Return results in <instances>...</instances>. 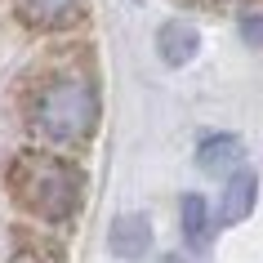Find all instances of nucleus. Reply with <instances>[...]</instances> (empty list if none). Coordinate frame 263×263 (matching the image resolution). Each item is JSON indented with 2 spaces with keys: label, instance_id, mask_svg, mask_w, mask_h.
Instances as JSON below:
<instances>
[{
  "label": "nucleus",
  "instance_id": "nucleus-1",
  "mask_svg": "<svg viewBox=\"0 0 263 263\" xmlns=\"http://www.w3.org/2000/svg\"><path fill=\"white\" fill-rule=\"evenodd\" d=\"M31 134L54 147H81L98 129V89L85 71H54L31 94Z\"/></svg>",
  "mask_w": 263,
  "mask_h": 263
},
{
  "label": "nucleus",
  "instance_id": "nucleus-5",
  "mask_svg": "<svg viewBox=\"0 0 263 263\" xmlns=\"http://www.w3.org/2000/svg\"><path fill=\"white\" fill-rule=\"evenodd\" d=\"M85 0H14V14L36 31H63L81 18Z\"/></svg>",
  "mask_w": 263,
  "mask_h": 263
},
{
  "label": "nucleus",
  "instance_id": "nucleus-2",
  "mask_svg": "<svg viewBox=\"0 0 263 263\" xmlns=\"http://www.w3.org/2000/svg\"><path fill=\"white\" fill-rule=\"evenodd\" d=\"M9 192L41 223H67L85 201V179H81V170L71 161H63L58 152L27 147L9 165Z\"/></svg>",
  "mask_w": 263,
  "mask_h": 263
},
{
  "label": "nucleus",
  "instance_id": "nucleus-10",
  "mask_svg": "<svg viewBox=\"0 0 263 263\" xmlns=\"http://www.w3.org/2000/svg\"><path fill=\"white\" fill-rule=\"evenodd\" d=\"M241 31H246L250 45H263V18H246V23H241Z\"/></svg>",
  "mask_w": 263,
  "mask_h": 263
},
{
  "label": "nucleus",
  "instance_id": "nucleus-9",
  "mask_svg": "<svg viewBox=\"0 0 263 263\" xmlns=\"http://www.w3.org/2000/svg\"><path fill=\"white\" fill-rule=\"evenodd\" d=\"M14 263H67V259H63V246H58V241L36 236V232H18Z\"/></svg>",
  "mask_w": 263,
  "mask_h": 263
},
{
  "label": "nucleus",
  "instance_id": "nucleus-8",
  "mask_svg": "<svg viewBox=\"0 0 263 263\" xmlns=\"http://www.w3.org/2000/svg\"><path fill=\"white\" fill-rule=\"evenodd\" d=\"M196 165L205 174H232L241 165V139L236 134H205L196 147Z\"/></svg>",
  "mask_w": 263,
  "mask_h": 263
},
{
  "label": "nucleus",
  "instance_id": "nucleus-4",
  "mask_svg": "<svg viewBox=\"0 0 263 263\" xmlns=\"http://www.w3.org/2000/svg\"><path fill=\"white\" fill-rule=\"evenodd\" d=\"M254 201H259V174H254V170H246V165H236L232 174H228V183H223L219 223H223V228H232V223L250 219Z\"/></svg>",
  "mask_w": 263,
  "mask_h": 263
},
{
  "label": "nucleus",
  "instance_id": "nucleus-7",
  "mask_svg": "<svg viewBox=\"0 0 263 263\" xmlns=\"http://www.w3.org/2000/svg\"><path fill=\"white\" fill-rule=\"evenodd\" d=\"M179 232H183V246H192V250H205L210 246L214 214H210V205H205V196H201V192H187L179 201Z\"/></svg>",
  "mask_w": 263,
  "mask_h": 263
},
{
  "label": "nucleus",
  "instance_id": "nucleus-6",
  "mask_svg": "<svg viewBox=\"0 0 263 263\" xmlns=\"http://www.w3.org/2000/svg\"><path fill=\"white\" fill-rule=\"evenodd\" d=\"M196 49H201V31H196L192 23H183V18H174V23H165V27L156 31V54H161L165 67H183V63H192Z\"/></svg>",
  "mask_w": 263,
  "mask_h": 263
},
{
  "label": "nucleus",
  "instance_id": "nucleus-11",
  "mask_svg": "<svg viewBox=\"0 0 263 263\" xmlns=\"http://www.w3.org/2000/svg\"><path fill=\"white\" fill-rule=\"evenodd\" d=\"M156 263H179V259H174V254H170V259H156Z\"/></svg>",
  "mask_w": 263,
  "mask_h": 263
},
{
  "label": "nucleus",
  "instance_id": "nucleus-3",
  "mask_svg": "<svg viewBox=\"0 0 263 263\" xmlns=\"http://www.w3.org/2000/svg\"><path fill=\"white\" fill-rule=\"evenodd\" d=\"M107 250L116 254V259H143V254L152 250V219L139 214V210H129V214H121V219H111Z\"/></svg>",
  "mask_w": 263,
  "mask_h": 263
}]
</instances>
